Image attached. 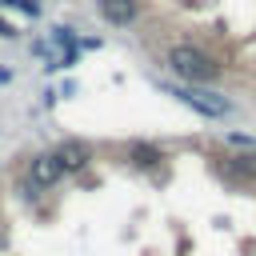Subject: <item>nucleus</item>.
Returning a JSON list of instances; mask_svg holds the SVG:
<instances>
[{
	"instance_id": "obj_1",
	"label": "nucleus",
	"mask_w": 256,
	"mask_h": 256,
	"mask_svg": "<svg viewBox=\"0 0 256 256\" xmlns=\"http://www.w3.org/2000/svg\"><path fill=\"white\" fill-rule=\"evenodd\" d=\"M168 68H172L176 76H184L188 84H208V80L220 72V64H216L208 52L192 48V44H176V48H168Z\"/></svg>"
},
{
	"instance_id": "obj_2",
	"label": "nucleus",
	"mask_w": 256,
	"mask_h": 256,
	"mask_svg": "<svg viewBox=\"0 0 256 256\" xmlns=\"http://www.w3.org/2000/svg\"><path fill=\"white\" fill-rule=\"evenodd\" d=\"M172 96H180L188 108H196L200 116H228L232 112V104L224 100V96H216V92H204V88H196V84H188V88H168Z\"/></svg>"
},
{
	"instance_id": "obj_3",
	"label": "nucleus",
	"mask_w": 256,
	"mask_h": 256,
	"mask_svg": "<svg viewBox=\"0 0 256 256\" xmlns=\"http://www.w3.org/2000/svg\"><path fill=\"white\" fill-rule=\"evenodd\" d=\"M56 164H60V172H80V168H88V160H92V148L84 144V140H64L56 152Z\"/></svg>"
},
{
	"instance_id": "obj_4",
	"label": "nucleus",
	"mask_w": 256,
	"mask_h": 256,
	"mask_svg": "<svg viewBox=\"0 0 256 256\" xmlns=\"http://www.w3.org/2000/svg\"><path fill=\"white\" fill-rule=\"evenodd\" d=\"M220 172L236 184H256V156H224Z\"/></svg>"
},
{
	"instance_id": "obj_5",
	"label": "nucleus",
	"mask_w": 256,
	"mask_h": 256,
	"mask_svg": "<svg viewBox=\"0 0 256 256\" xmlns=\"http://www.w3.org/2000/svg\"><path fill=\"white\" fill-rule=\"evenodd\" d=\"M28 176H32V188H48V184H56V180H60V164H56V156H52V152L36 156Z\"/></svg>"
},
{
	"instance_id": "obj_6",
	"label": "nucleus",
	"mask_w": 256,
	"mask_h": 256,
	"mask_svg": "<svg viewBox=\"0 0 256 256\" xmlns=\"http://www.w3.org/2000/svg\"><path fill=\"white\" fill-rule=\"evenodd\" d=\"M100 16H104L108 24H132L136 0H100Z\"/></svg>"
},
{
	"instance_id": "obj_7",
	"label": "nucleus",
	"mask_w": 256,
	"mask_h": 256,
	"mask_svg": "<svg viewBox=\"0 0 256 256\" xmlns=\"http://www.w3.org/2000/svg\"><path fill=\"white\" fill-rule=\"evenodd\" d=\"M128 156H132L140 168H156V164L164 160V156H160V148H156V144H144V140H136V144L128 148Z\"/></svg>"
},
{
	"instance_id": "obj_8",
	"label": "nucleus",
	"mask_w": 256,
	"mask_h": 256,
	"mask_svg": "<svg viewBox=\"0 0 256 256\" xmlns=\"http://www.w3.org/2000/svg\"><path fill=\"white\" fill-rule=\"evenodd\" d=\"M0 4H12V8L28 12V16H36V12H40V4H36V0H0Z\"/></svg>"
}]
</instances>
